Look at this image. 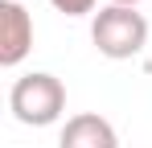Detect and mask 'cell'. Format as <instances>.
<instances>
[{
	"instance_id": "6da1fadb",
	"label": "cell",
	"mask_w": 152,
	"mask_h": 148,
	"mask_svg": "<svg viewBox=\"0 0 152 148\" xmlns=\"http://www.w3.org/2000/svg\"><path fill=\"white\" fill-rule=\"evenodd\" d=\"M8 111L29 127H50L66 111V86L45 70L21 74L12 82V91H8Z\"/></svg>"
},
{
	"instance_id": "3957f363",
	"label": "cell",
	"mask_w": 152,
	"mask_h": 148,
	"mask_svg": "<svg viewBox=\"0 0 152 148\" xmlns=\"http://www.w3.org/2000/svg\"><path fill=\"white\" fill-rule=\"evenodd\" d=\"M33 49V17L21 0H0V66H21Z\"/></svg>"
},
{
	"instance_id": "7a4b0ae2",
	"label": "cell",
	"mask_w": 152,
	"mask_h": 148,
	"mask_svg": "<svg viewBox=\"0 0 152 148\" xmlns=\"http://www.w3.org/2000/svg\"><path fill=\"white\" fill-rule=\"evenodd\" d=\"M91 37H95V45H99L103 58L124 62V58H136L140 49L148 45V21H144V12H136V8L107 4V8L95 12Z\"/></svg>"
},
{
	"instance_id": "8992f818",
	"label": "cell",
	"mask_w": 152,
	"mask_h": 148,
	"mask_svg": "<svg viewBox=\"0 0 152 148\" xmlns=\"http://www.w3.org/2000/svg\"><path fill=\"white\" fill-rule=\"evenodd\" d=\"M111 4H124V8H136L140 0H111Z\"/></svg>"
},
{
	"instance_id": "277c9868",
	"label": "cell",
	"mask_w": 152,
	"mask_h": 148,
	"mask_svg": "<svg viewBox=\"0 0 152 148\" xmlns=\"http://www.w3.org/2000/svg\"><path fill=\"white\" fill-rule=\"evenodd\" d=\"M58 148H119V136H115V127L103 119V115L82 111V115H70L66 119Z\"/></svg>"
},
{
	"instance_id": "5b68a950",
	"label": "cell",
	"mask_w": 152,
	"mask_h": 148,
	"mask_svg": "<svg viewBox=\"0 0 152 148\" xmlns=\"http://www.w3.org/2000/svg\"><path fill=\"white\" fill-rule=\"evenodd\" d=\"M58 12H66V17H86V12H95V0H50Z\"/></svg>"
}]
</instances>
